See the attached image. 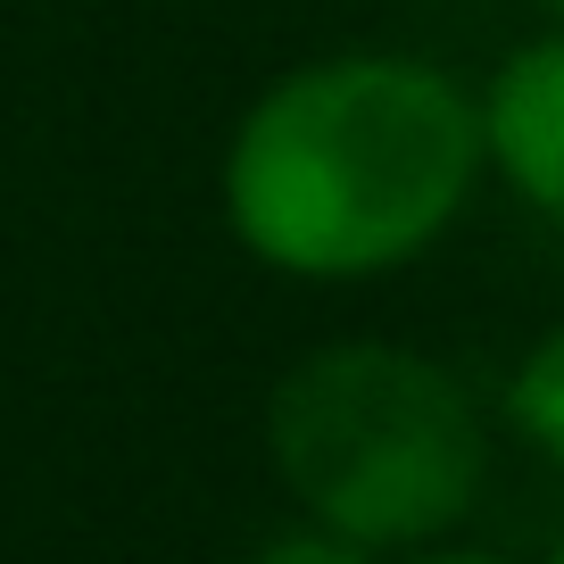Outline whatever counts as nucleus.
<instances>
[{
  "mask_svg": "<svg viewBox=\"0 0 564 564\" xmlns=\"http://www.w3.org/2000/svg\"><path fill=\"white\" fill-rule=\"evenodd\" d=\"M474 108H481V166H498L523 208L564 225V25L507 51V67L490 75Z\"/></svg>",
  "mask_w": 564,
  "mask_h": 564,
  "instance_id": "nucleus-3",
  "label": "nucleus"
},
{
  "mask_svg": "<svg viewBox=\"0 0 564 564\" xmlns=\"http://www.w3.org/2000/svg\"><path fill=\"white\" fill-rule=\"evenodd\" d=\"M481 183V108L432 58L340 51L249 100L225 150L241 249L300 282H366L423 258Z\"/></svg>",
  "mask_w": 564,
  "mask_h": 564,
  "instance_id": "nucleus-1",
  "label": "nucleus"
},
{
  "mask_svg": "<svg viewBox=\"0 0 564 564\" xmlns=\"http://www.w3.org/2000/svg\"><path fill=\"white\" fill-rule=\"evenodd\" d=\"M507 423L564 474V324H556V333H540V340H531V357L514 366V382H507Z\"/></svg>",
  "mask_w": 564,
  "mask_h": 564,
  "instance_id": "nucleus-4",
  "label": "nucleus"
},
{
  "mask_svg": "<svg viewBox=\"0 0 564 564\" xmlns=\"http://www.w3.org/2000/svg\"><path fill=\"white\" fill-rule=\"evenodd\" d=\"M249 564H382V556L357 547V540H340V531H324V523H282Z\"/></svg>",
  "mask_w": 564,
  "mask_h": 564,
  "instance_id": "nucleus-5",
  "label": "nucleus"
},
{
  "mask_svg": "<svg viewBox=\"0 0 564 564\" xmlns=\"http://www.w3.org/2000/svg\"><path fill=\"white\" fill-rule=\"evenodd\" d=\"M265 457L307 523L373 556H406L474 514L490 432L441 357L399 340H333L274 382Z\"/></svg>",
  "mask_w": 564,
  "mask_h": 564,
  "instance_id": "nucleus-2",
  "label": "nucleus"
},
{
  "mask_svg": "<svg viewBox=\"0 0 564 564\" xmlns=\"http://www.w3.org/2000/svg\"><path fill=\"white\" fill-rule=\"evenodd\" d=\"M390 564H514V556H490V547H406V556H390Z\"/></svg>",
  "mask_w": 564,
  "mask_h": 564,
  "instance_id": "nucleus-6",
  "label": "nucleus"
},
{
  "mask_svg": "<svg viewBox=\"0 0 564 564\" xmlns=\"http://www.w3.org/2000/svg\"><path fill=\"white\" fill-rule=\"evenodd\" d=\"M547 564H564V540H556V547H547Z\"/></svg>",
  "mask_w": 564,
  "mask_h": 564,
  "instance_id": "nucleus-7",
  "label": "nucleus"
},
{
  "mask_svg": "<svg viewBox=\"0 0 564 564\" xmlns=\"http://www.w3.org/2000/svg\"><path fill=\"white\" fill-rule=\"evenodd\" d=\"M556 18H564V0H556Z\"/></svg>",
  "mask_w": 564,
  "mask_h": 564,
  "instance_id": "nucleus-8",
  "label": "nucleus"
}]
</instances>
